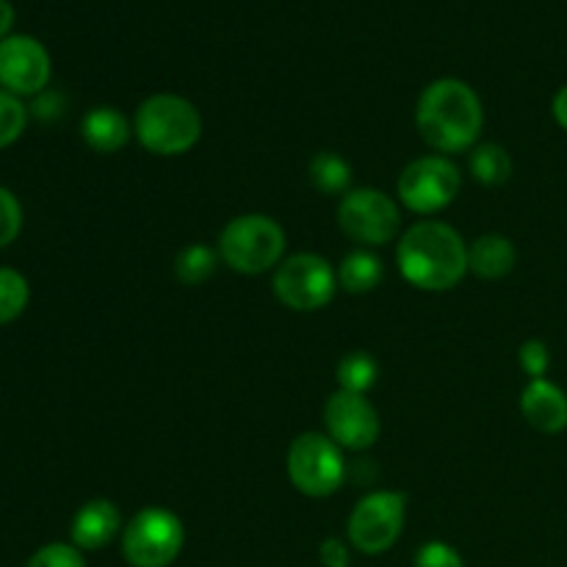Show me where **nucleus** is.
Returning <instances> with one entry per match:
<instances>
[{
    "instance_id": "obj_1",
    "label": "nucleus",
    "mask_w": 567,
    "mask_h": 567,
    "mask_svg": "<svg viewBox=\"0 0 567 567\" xmlns=\"http://www.w3.org/2000/svg\"><path fill=\"white\" fill-rule=\"evenodd\" d=\"M415 127L437 155L471 153L485 127L480 94L457 78L432 81L415 105Z\"/></svg>"
},
{
    "instance_id": "obj_2",
    "label": "nucleus",
    "mask_w": 567,
    "mask_h": 567,
    "mask_svg": "<svg viewBox=\"0 0 567 567\" xmlns=\"http://www.w3.org/2000/svg\"><path fill=\"white\" fill-rule=\"evenodd\" d=\"M396 264L419 291H452L468 275V244L446 221L421 219L399 238Z\"/></svg>"
},
{
    "instance_id": "obj_3",
    "label": "nucleus",
    "mask_w": 567,
    "mask_h": 567,
    "mask_svg": "<svg viewBox=\"0 0 567 567\" xmlns=\"http://www.w3.org/2000/svg\"><path fill=\"white\" fill-rule=\"evenodd\" d=\"M133 133L147 153L161 158L186 155L203 136V116L192 100L181 94H153L133 116Z\"/></svg>"
},
{
    "instance_id": "obj_4",
    "label": "nucleus",
    "mask_w": 567,
    "mask_h": 567,
    "mask_svg": "<svg viewBox=\"0 0 567 567\" xmlns=\"http://www.w3.org/2000/svg\"><path fill=\"white\" fill-rule=\"evenodd\" d=\"M286 230L266 214L236 216L219 233V258L238 275H264L277 269L286 255Z\"/></svg>"
},
{
    "instance_id": "obj_5",
    "label": "nucleus",
    "mask_w": 567,
    "mask_h": 567,
    "mask_svg": "<svg viewBox=\"0 0 567 567\" xmlns=\"http://www.w3.org/2000/svg\"><path fill=\"white\" fill-rule=\"evenodd\" d=\"M286 471L291 485L308 498L332 496L347 480L341 446L321 432H305L293 437L286 454Z\"/></svg>"
},
{
    "instance_id": "obj_6",
    "label": "nucleus",
    "mask_w": 567,
    "mask_h": 567,
    "mask_svg": "<svg viewBox=\"0 0 567 567\" xmlns=\"http://www.w3.org/2000/svg\"><path fill=\"white\" fill-rule=\"evenodd\" d=\"M186 529L175 513L144 507L122 529V557L131 567H169L181 557Z\"/></svg>"
},
{
    "instance_id": "obj_7",
    "label": "nucleus",
    "mask_w": 567,
    "mask_h": 567,
    "mask_svg": "<svg viewBox=\"0 0 567 567\" xmlns=\"http://www.w3.org/2000/svg\"><path fill=\"white\" fill-rule=\"evenodd\" d=\"M463 188V175L449 155H421L399 175L396 197L408 210L432 216L446 210Z\"/></svg>"
},
{
    "instance_id": "obj_8",
    "label": "nucleus",
    "mask_w": 567,
    "mask_h": 567,
    "mask_svg": "<svg viewBox=\"0 0 567 567\" xmlns=\"http://www.w3.org/2000/svg\"><path fill=\"white\" fill-rule=\"evenodd\" d=\"M275 297L297 313H316L336 299L338 271L316 252H297L282 258L275 269Z\"/></svg>"
},
{
    "instance_id": "obj_9",
    "label": "nucleus",
    "mask_w": 567,
    "mask_h": 567,
    "mask_svg": "<svg viewBox=\"0 0 567 567\" xmlns=\"http://www.w3.org/2000/svg\"><path fill=\"white\" fill-rule=\"evenodd\" d=\"M404 520H408V496L396 491H374L360 498L349 515V543L360 554H385L402 537Z\"/></svg>"
},
{
    "instance_id": "obj_10",
    "label": "nucleus",
    "mask_w": 567,
    "mask_h": 567,
    "mask_svg": "<svg viewBox=\"0 0 567 567\" xmlns=\"http://www.w3.org/2000/svg\"><path fill=\"white\" fill-rule=\"evenodd\" d=\"M338 225L360 247H385L396 238L402 214L380 188H349L338 205Z\"/></svg>"
},
{
    "instance_id": "obj_11",
    "label": "nucleus",
    "mask_w": 567,
    "mask_h": 567,
    "mask_svg": "<svg viewBox=\"0 0 567 567\" xmlns=\"http://www.w3.org/2000/svg\"><path fill=\"white\" fill-rule=\"evenodd\" d=\"M50 53L39 39L11 33L0 42V86L6 92L17 97L39 94L50 83Z\"/></svg>"
},
{
    "instance_id": "obj_12",
    "label": "nucleus",
    "mask_w": 567,
    "mask_h": 567,
    "mask_svg": "<svg viewBox=\"0 0 567 567\" xmlns=\"http://www.w3.org/2000/svg\"><path fill=\"white\" fill-rule=\"evenodd\" d=\"M327 435L341 449L365 452L380 437V413L369 396L349 391H336L324 404Z\"/></svg>"
},
{
    "instance_id": "obj_13",
    "label": "nucleus",
    "mask_w": 567,
    "mask_h": 567,
    "mask_svg": "<svg viewBox=\"0 0 567 567\" xmlns=\"http://www.w3.org/2000/svg\"><path fill=\"white\" fill-rule=\"evenodd\" d=\"M520 413L526 424L535 426L543 435H557L567 430V396L551 380H529L520 393Z\"/></svg>"
},
{
    "instance_id": "obj_14",
    "label": "nucleus",
    "mask_w": 567,
    "mask_h": 567,
    "mask_svg": "<svg viewBox=\"0 0 567 567\" xmlns=\"http://www.w3.org/2000/svg\"><path fill=\"white\" fill-rule=\"evenodd\" d=\"M122 532V515L114 502L109 498H94L86 502L72 518V546L81 551H100Z\"/></svg>"
},
{
    "instance_id": "obj_15",
    "label": "nucleus",
    "mask_w": 567,
    "mask_h": 567,
    "mask_svg": "<svg viewBox=\"0 0 567 567\" xmlns=\"http://www.w3.org/2000/svg\"><path fill=\"white\" fill-rule=\"evenodd\" d=\"M81 136L94 153L111 155L125 150V144L133 136V125L114 105H94L81 120Z\"/></svg>"
},
{
    "instance_id": "obj_16",
    "label": "nucleus",
    "mask_w": 567,
    "mask_h": 567,
    "mask_svg": "<svg viewBox=\"0 0 567 567\" xmlns=\"http://www.w3.org/2000/svg\"><path fill=\"white\" fill-rule=\"evenodd\" d=\"M518 264V249L502 233H485L468 244V271L482 280H502Z\"/></svg>"
},
{
    "instance_id": "obj_17",
    "label": "nucleus",
    "mask_w": 567,
    "mask_h": 567,
    "mask_svg": "<svg viewBox=\"0 0 567 567\" xmlns=\"http://www.w3.org/2000/svg\"><path fill=\"white\" fill-rule=\"evenodd\" d=\"M385 277V266H382L380 255L369 252V249H354V252L343 255L341 266H338V286L349 293H369Z\"/></svg>"
},
{
    "instance_id": "obj_18",
    "label": "nucleus",
    "mask_w": 567,
    "mask_h": 567,
    "mask_svg": "<svg viewBox=\"0 0 567 567\" xmlns=\"http://www.w3.org/2000/svg\"><path fill=\"white\" fill-rule=\"evenodd\" d=\"M468 169L482 186H502L513 175V158L507 150L496 142L476 144L468 155Z\"/></svg>"
},
{
    "instance_id": "obj_19",
    "label": "nucleus",
    "mask_w": 567,
    "mask_h": 567,
    "mask_svg": "<svg viewBox=\"0 0 567 567\" xmlns=\"http://www.w3.org/2000/svg\"><path fill=\"white\" fill-rule=\"evenodd\" d=\"M336 380L338 385H341L338 391H349V393H360V396H365V393L377 385V380H380V365H377V360L371 358L369 352L354 349V352L343 354L341 358V363H338V371H336Z\"/></svg>"
},
{
    "instance_id": "obj_20",
    "label": "nucleus",
    "mask_w": 567,
    "mask_h": 567,
    "mask_svg": "<svg viewBox=\"0 0 567 567\" xmlns=\"http://www.w3.org/2000/svg\"><path fill=\"white\" fill-rule=\"evenodd\" d=\"M310 181L321 194H347L352 186V166L338 153H316L310 158Z\"/></svg>"
},
{
    "instance_id": "obj_21",
    "label": "nucleus",
    "mask_w": 567,
    "mask_h": 567,
    "mask_svg": "<svg viewBox=\"0 0 567 567\" xmlns=\"http://www.w3.org/2000/svg\"><path fill=\"white\" fill-rule=\"evenodd\" d=\"M216 264H219V258H216L214 249L205 247V244H188L175 258V277L188 288L203 286L205 280L214 277Z\"/></svg>"
},
{
    "instance_id": "obj_22",
    "label": "nucleus",
    "mask_w": 567,
    "mask_h": 567,
    "mask_svg": "<svg viewBox=\"0 0 567 567\" xmlns=\"http://www.w3.org/2000/svg\"><path fill=\"white\" fill-rule=\"evenodd\" d=\"M31 299V286L17 269L0 266V327L20 319Z\"/></svg>"
},
{
    "instance_id": "obj_23",
    "label": "nucleus",
    "mask_w": 567,
    "mask_h": 567,
    "mask_svg": "<svg viewBox=\"0 0 567 567\" xmlns=\"http://www.w3.org/2000/svg\"><path fill=\"white\" fill-rule=\"evenodd\" d=\"M28 122V111L25 105L20 103V97L6 89H0V150L14 144L17 138L22 136Z\"/></svg>"
},
{
    "instance_id": "obj_24",
    "label": "nucleus",
    "mask_w": 567,
    "mask_h": 567,
    "mask_svg": "<svg viewBox=\"0 0 567 567\" xmlns=\"http://www.w3.org/2000/svg\"><path fill=\"white\" fill-rule=\"evenodd\" d=\"M25 567H86L81 548L70 546V543H50L42 546Z\"/></svg>"
},
{
    "instance_id": "obj_25",
    "label": "nucleus",
    "mask_w": 567,
    "mask_h": 567,
    "mask_svg": "<svg viewBox=\"0 0 567 567\" xmlns=\"http://www.w3.org/2000/svg\"><path fill=\"white\" fill-rule=\"evenodd\" d=\"M22 230V205L9 188L0 186V249L17 241Z\"/></svg>"
},
{
    "instance_id": "obj_26",
    "label": "nucleus",
    "mask_w": 567,
    "mask_h": 567,
    "mask_svg": "<svg viewBox=\"0 0 567 567\" xmlns=\"http://www.w3.org/2000/svg\"><path fill=\"white\" fill-rule=\"evenodd\" d=\"M518 360H520V369H524V374L529 377V380H543L548 365H551V352H548L546 343L532 338V341L520 343Z\"/></svg>"
},
{
    "instance_id": "obj_27",
    "label": "nucleus",
    "mask_w": 567,
    "mask_h": 567,
    "mask_svg": "<svg viewBox=\"0 0 567 567\" xmlns=\"http://www.w3.org/2000/svg\"><path fill=\"white\" fill-rule=\"evenodd\" d=\"M415 567H465V563L457 548L449 546V543L432 540L415 554Z\"/></svg>"
},
{
    "instance_id": "obj_28",
    "label": "nucleus",
    "mask_w": 567,
    "mask_h": 567,
    "mask_svg": "<svg viewBox=\"0 0 567 567\" xmlns=\"http://www.w3.org/2000/svg\"><path fill=\"white\" fill-rule=\"evenodd\" d=\"M319 557L324 567H349V546L338 537H330L319 546Z\"/></svg>"
},
{
    "instance_id": "obj_29",
    "label": "nucleus",
    "mask_w": 567,
    "mask_h": 567,
    "mask_svg": "<svg viewBox=\"0 0 567 567\" xmlns=\"http://www.w3.org/2000/svg\"><path fill=\"white\" fill-rule=\"evenodd\" d=\"M551 114H554V120H557V125L563 127V131H567V83L559 89L557 94H554Z\"/></svg>"
},
{
    "instance_id": "obj_30",
    "label": "nucleus",
    "mask_w": 567,
    "mask_h": 567,
    "mask_svg": "<svg viewBox=\"0 0 567 567\" xmlns=\"http://www.w3.org/2000/svg\"><path fill=\"white\" fill-rule=\"evenodd\" d=\"M11 28H14V6L9 0H0V42L11 37Z\"/></svg>"
}]
</instances>
